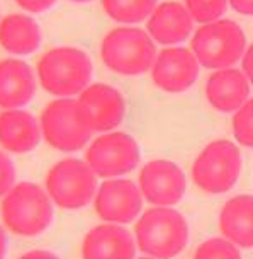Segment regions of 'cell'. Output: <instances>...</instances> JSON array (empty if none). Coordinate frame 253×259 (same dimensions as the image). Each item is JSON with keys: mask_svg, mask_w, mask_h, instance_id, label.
<instances>
[{"mask_svg": "<svg viewBox=\"0 0 253 259\" xmlns=\"http://www.w3.org/2000/svg\"><path fill=\"white\" fill-rule=\"evenodd\" d=\"M94 65L75 46H56L41 55L36 77L43 89L58 99L80 96L90 85Z\"/></svg>", "mask_w": 253, "mask_h": 259, "instance_id": "1", "label": "cell"}, {"mask_svg": "<svg viewBox=\"0 0 253 259\" xmlns=\"http://www.w3.org/2000/svg\"><path fill=\"white\" fill-rule=\"evenodd\" d=\"M135 240L141 252L155 259H173L188 242V224L172 206H153L138 219Z\"/></svg>", "mask_w": 253, "mask_h": 259, "instance_id": "2", "label": "cell"}, {"mask_svg": "<svg viewBox=\"0 0 253 259\" xmlns=\"http://www.w3.org/2000/svg\"><path fill=\"white\" fill-rule=\"evenodd\" d=\"M0 215L9 232L21 237H36L51 225L53 201L46 189L24 181L14 184L2 198Z\"/></svg>", "mask_w": 253, "mask_h": 259, "instance_id": "3", "label": "cell"}, {"mask_svg": "<svg viewBox=\"0 0 253 259\" xmlns=\"http://www.w3.org/2000/svg\"><path fill=\"white\" fill-rule=\"evenodd\" d=\"M100 58L109 70L124 77H138L151 70L156 58V46L146 31L121 26L104 36Z\"/></svg>", "mask_w": 253, "mask_h": 259, "instance_id": "4", "label": "cell"}, {"mask_svg": "<svg viewBox=\"0 0 253 259\" xmlns=\"http://www.w3.org/2000/svg\"><path fill=\"white\" fill-rule=\"evenodd\" d=\"M199 65L211 70L229 68L243 58L246 50L245 32L234 21L218 19L202 24L191 43Z\"/></svg>", "mask_w": 253, "mask_h": 259, "instance_id": "5", "label": "cell"}, {"mask_svg": "<svg viewBox=\"0 0 253 259\" xmlns=\"http://www.w3.org/2000/svg\"><path fill=\"white\" fill-rule=\"evenodd\" d=\"M97 176L82 159H63L48 170L44 189L49 200L63 210H78L94 201Z\"/></svg>", "mask_w": 253, "mask_h": 259, "instance_id": "6", "label": "cell"}, {"mask_svg": "<svg viewBox=\"0 0 253 259\" xmlns=\"http://www.w3.org/2000/svg\"><path fill=\"white\" fill-rule=\"evenodd\" d=\"M39 126L46 143L59 152L84 149L92 135L80 106L73 97H61L46 104L41 111Z\"/></svg>", "mask_w": 253, "mask_h": 259, "instance_id": "7", "label": "cell"}, {"mask_svg": "<svg viewBox=\"0 0 253 259\" xmlns=\"http://www.w3.org/2000/svg\"><path fill=\"white\" fill-rule=\"evenodd\" d=\"M241 172V154L229 140L211 142L192 164V181L201 191L223 194L231 191Z\"/></svg>", "mask_w": 253, "mask_h": 259, "instance_id": "8", "label": "cell"}, {"mask_svg": "<svg viewBox=\"0 0 253 259\" xmlns=\"http://www.w3.org/2000/svg\"><path fill=\"white\" fill-rule=\"evenodd\" d=\"M84 160L97 178L114 179L136 167L140 162V147L128 133L107 132L90 143Z\"/></svg>", "mask_w": 253, "mask_h": 259, "instance_id": "9", "label": "cell"}, {"mask_svg": "<svg viewBox=\"0 0 253 259\" xmlns=\"http://www.w3.org/2000/svg\"><path fill=\"white\" fill-rule=\"evenodd\" d=\"M138 188L143 200L153 206H173L183 198L187 179L175 162L167 159L150 160L141 167Z\"/></svg>", "mask_w": 253, "mask_h": 259, "instance_id": "10", "label": "cell"}, {"mask_svg": "<svg viewBox=\"0 0 253 259\" xmlns=\"http://www.w3.org/2000/svg\"><path fill=\"white\" fill-rule=\"evenodd\" d=\"M141 191L130 179H107L94 196V210L104 224H130L141 213Z\"/></svg>", "mask_w": 253, "mask_h": 259, "instance_id": "11", "label": "cell"}, {"mask_svg": "<svg viewBox=\"0 0 253 259\" xmlns=\"http://www.w3.org/2000/svg\"><path fill=\"white\" fill-rule=\"evenodd\" d=\"M77 103L92 133H107L117 128L126 114L122 94L109 84H90Z\"/></svg>", "mask_w": 253, "mask_h": 259, "instance_id": "12", "label": "cell"}, {"mask_svg": "<svg viewBox=\"0 0 253 259\" xmlns=\"http://www.w3.org/2000/svg\"><path fill=\"white\" fill-rule=\"evenodd\" d=\"M199 75V62L192 50L182 46H172L156 53L151 65L153 84L170 94L185 92L196 84Z\"/></svg>", "mask_w": 253, "mask_h": 259, "instance_id": "13", "label": "cell"}, {"mask_svg": "<svg viewBox=\"0 0 253 259\" xmlns=\"http://www.w3.org/2000/svg\"><path fill=\"white\" fill-rule=\"evenodd\" d=\"M136 240L128 229L102 224L87 232L82 242V259H135Z\"/></svg>", "mask_w": 253, "mask_h": 259, "instance_id": "14", "label": "cell"}, {"mask_svg": "<svg viewBox=\"0 0 253 259\" xmlns=\"http://www.w3.org/2000/svg\"><path fill=\"white\" fill-rule=\"evenodd\" d=\"M194 29V19L178 2H163L146 19V32L155 43L173 46L185 41Z\"/></svg>", "mask_w": 253, "mask_h": 259, "instance_id": "15", "label": "cell"}, {"mask_svg": "<svg viewBox=\"0 0 253 259\" xmlns=\"http://www.w3.org/2000/svg\"><path fill=\"white\" fill-rule=\"evenodd\" d=\"M33 68L19 58L0 60V109H21L36 94Z\"/></svg>", "mask_w": 253, "mask_h": 259, "instance_id": "16", "label": "cell"}, {"mask_svg": "<svg viewBox=\"0 0 253 259\" xmlns=\"http://www.w3.org/2000/svg\"><path fill=\"white\" fill-rule=\"evenodd\" d=\"M41 126L29 111H0V147L9 154H27L39 145Z\"/></svg>", "mask_w": 253, "mask_h": 259, "instance_id": "17", "label": "cell"}, {"mask_svg": "<svg viewBox=\"0 0 253 259\" xmlns=\"http://www.w3.org/2000/svg\"><path fill=\"white\" fill-rule=\"evenodd\" d=\"M250 82L238 68H221L211 73L206 82L208 103L221 113H234L248 101Z\"/></svg>", "mask_w": 253, "mask_h": 259, "instance_id": "18", "label": "cell"}, {"mask_svg": "<svg viewBox=\"0 0 253 259\" xmlns=\"http://www.w3.org/2000/svg\"><path fill=\"white\" fill-rule=\"evenodd\" d=\"M219 230L236 247L253 249L251 194H238L224 203L219 213Z\"/></svg>", "mask_w": 253, "mask_h": 259, "instance_id": "19", "label": "cell"}, {"mask_svg": "<svg viewBox=\"0 0 253 259\" xmlns=\"http://www.w3.org/2000/svg\"><path fill=\"white\" fill-rule=\"evenodd\" d=\"M41 45V27L26 14L0 17V46L16 57L34 53Z\"/></svg>", "mask_w": 253, "mask_h": 259, "instance_id": "20", "label": "cell"}, {"mask_svg": "<svg viewBox=\"0 0 253 259\" xmlns=\"http://www.w3.org/2000/svg\"><path fill=\"white\" fill-rule=\"evenodd\" d=\"M158 0H102V9L112 21L124 26L143 22L151 16Z\"/></svg>", "mask_w": 253, "mask_h": 259, "instance_id": "21", "label": "cell"}, {"mask_svg": "<svg viewBox=\"0 0 253 259\" xmlns=\"http://www.w3.org/2000/svg\"><path fill=\"white\" fill-rule=\"evenodd\" d=\"M194 259H241L240 247L224 237L208 239L196 249Z\"/></svg>", "mask_w": 253, "mask_h": 259, "instance_id": "22", "label": "cell"}, {"mask_svg": "<svg viewBox=\"0 0 253 259\" xmlns=\"http://www.w3.org/2000/svg\"><path fill=\"white\" fill-rule=\"evenodd\" d=\"M228 7V0H185V9L199 24L221 19Z\"/></svg>", "mask_w": 253, "mask_h": 259, "instance_id": "23", "label": "cell"}, {"mask_svg": "<svg viewBox=\"0 0 253 259\" xmlns=\"http://www.w3.org/2000/svg\"><path fill=\"white\" fill-rule=\"evenodd\" d=\"M233 133L240 145L253 149V97L234 111Z\"/></svg>", "mask_w": 253, "mask_h": 259, "instance_id": "24", "label": "cell"}, {"mask_svg": "<svg viewBox=\"0 0 253 259\" xmlns=\"http://www.w3.org/2000/svg\"><path fill=\"white\" fill-rule=\"evenodd\" d=\"M16 184V167L7 154L0 152V198H4Z\"/></svg>", "mask_w": 253, "mask_h": 259, "instance_id": "25", "label": "cell"}, {"mask_svg": "<svg viewBox=\"0 0 253 259\" xmlns=\"http://www.w3.org/2000/svg\"><path fill=\"white\" fill-rule=\"evenodd\" d=\"M16 4L22 11L29 14H41L48 11V9H51L56 4V0H16Z\"/></svg>", "mask_w": 253, "mask_h": 259, "instance_id": "26", "label": "cell"}, {"mask_svg": "<svg viewBox=\"0 0 253 259\" xmlns=\"http://www.w3.org/2000/svg\"><path fill=\"white\" fill-rule=\"evenodd\" d=\"M241 67H243V73L248 78V82L253 85V45H250L243 53L241 58Z\"/></svg>", "mask_w": 253, "mask_h": 259, "instance_id": "27", "label": "cell"}, {"mask_svg": "<svg viewBox=\"0 0 253 259\" xmlns=\"http://www.w3.org/2000/svg\"><path fill=\"white\" fill-rule=\"evenodd\" d=\"M233 11L243 16H253V0H228Z\"/></svg>", "mask_w": 253, "mask_h": 259, "instance_id": "28", "label": "cell"}, {"mask_svg": "<svg viewBox=\"0 0 253 259\" xmlns=\"http://www.w3.org/2000/svg\"><path fill=\"white\" fill-rule=\"evenodd\" d=\"M19 259H58V257L49 251H29Z\"/></svg>", "mask_w": 253, "mask_h": 259, "instance_id": "29", "label": "cell"}, {"mask_svg": "<svg viewBox=\"0 0 253 259\" xmlns=\"http://www.w3.org/2000/svg\"><path fill=\"white\" fill-rule=\"evenodd\" d=\"M6 251H7V237H6L4 229L0 227V259H4V256H6Z\"/></svg>", "mask_w": 253, "mask_h": 259, "instance_id": "30", "label": "cell"}, {"mask_svg": "<svg viewBox=\"0 0 253 259\" xmlns=\"http://www.w3.org/2000/svg\"><path fill=\"white\" fill-rule=\"evenodd\" d=\"M72 2H92V0H72Z\"/></svg>", "mask_w": 253, "mask_h": 259, "instance_id": "31", "label": "cell"}, {"mask_svg": "<svg viewBox=\"0 0 253 259\" xmlns=\"http://www.w3.org/2000/svg\"><path fill=\"white\" fill-rule=\"evenodd\" d=\"M140 259H155V257H150V256H145V257H140Z\"/></svg>", "mask_w": 253, "mask_h": 259, "instance_id": "32", "label": "cell"}]
</instances>
